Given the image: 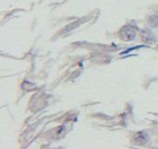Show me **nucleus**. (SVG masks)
Masks as SVG:
<instances>
[{
    "mask_svg": "<svg viewBox=\"0 0 158 149\" xmlns=\"http://www.w3.org/2000/svg\"><path fill=\"white\" fill-rule=\"evenodd\" d=\"M120 35L124 40H131L135 37L136 31H135V29H133L130 26H126L121 30Z\"/></svg>",
    "mask_w": 158,
    "mask_h": 149,
    "instance_id": "obj_1",
    "label": "nucleus"
}]
</instances>
